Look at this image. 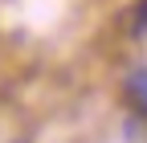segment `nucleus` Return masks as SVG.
<instances>
[{"label":"nucleus","instance_id":"nucleus-2","mask_svg":"<svg viewBox=\"0 0 147 143\" xmlns=\"http://www.w3.org/2000/svg\"><path fill=\"white\" fill-rule=\"evenodd\" d=\"M135 12H139V16H135V33H143V29H147V0H143Z\"/></svg>","mask_w":147,"mask_h":143},{"label":"nucleus","instance_id":"nucleus-1","mask_svg":"<svg viewBox=\"0 0 147 143\" xmlns=\"http://www.w3.org/2000/svg\"><path fill=\"white\" fill-rule=\"evenodd\" d=\"M127 98L135 102L139 115H147V65H139V69L127 74Z\"/></svg>","mask_w":147,"mask_h":143}]
</instances>
